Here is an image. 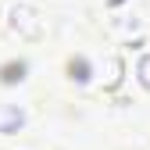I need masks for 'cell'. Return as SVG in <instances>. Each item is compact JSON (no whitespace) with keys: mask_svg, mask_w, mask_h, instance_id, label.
I'll return each instance as SVG.
<instances>
[{"mask_svg":"<svg viewBox=\"0 0 150 150\" xmlns=\"http://www.w3.org/2000/svg\"><path fill=\"white\" fill-rule=\"evenodd\" d=\"M71 79H79V82H86L89 79V64L79 57V61H71Z\"/></svg>","mask_w":150,"mask_h":150,"instance_id":"3","label":"cell"},{"mask_svg":"<svg viewBox=\"0 0 150 150\" xmlns=\"http://www.w3.org/2000/svg\"><path fill=\"white\" fill-rule=\"evenodd\" d=\"M139 82H143V86L150 89V54H146V57L139 61Z\"/></svg>","mask_w":150,"mask_h":150,"instance_id":"4","label":"cell"},{"mask_svg":"<svg viewBox=\"0 0 150 150\" xmlns=\"http://www.w3.org/2000/svg\"><path fill=\"white\" fill-rule=\"evenodd\" d=\"M0 79H4V82H18V79H25V61H18V64H4V68H0Z\"/></svg>","mask_w":150,"mask_h":150,"instance_id":"2","label":"cell"},{"mask_svg":"<svg viewBox=\"0 0 150 150\" xmlns=\"http://www.w3.org/2000/svg\"><path fill=\"white\" fill-rule=\"evenodd\" d=\"M22 125H25L22 107H0V132H18Z\"/></svg>","mask_w":150,"mask_h":150,"instance_id":"1","label":"cell"}]
</instances>
